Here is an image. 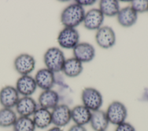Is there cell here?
Here are the masks:
<instances>
[{"label":"cell","instance_id":"cell-1","mask_svg":"<svg viewBox=\"0 0 148 131\" xmlns=\"http://www.w3.org/2000/svg\"><path fill=\"white\" fill-rule=\"evenodd\" d=\"M85 15L83 6L76 3L66 7L61 14V22L65 27L73 28L78 26L83 21Z\"/></svg>","mask_w":148,"mask_h":131},{"label":"cell","instance_id":"cell-2","mask_svg":"<svg viewBox=\"0 0 148 131\" xmlns=\"http://www.w3.org/2000/svg\"><path fill=\"white\" fill-rule=\"evenodd\" d=\"M65 60L64 53L59 48L56 47L48 48L43 56V61L46 68L53 73L62 71Z\"/></svg>","mask_w":148,"mask_h":131},{"label":"cell","instance_id":"cell-3","mask_svg":"<svg viewBox=\"0 0 148 131\" xmlns=\"http://www.w3.org/2000/svg\"><path fill=\"white\" fill-rule=\"evenodd\" d=\"M81 99L83 105L91 111L99 110L103 103V98L100 92L92 87L83 89Z\"/></svg>","mask_w":148,"mask_h":131},{"label":"cell","instance_id":"cell-4","mask_svg":"<svg viewBox=\"0 0 148 131\" xmlns=\"http://www.w3.org/2000/svg\"><path fill=\"white\" fill-rule=\"evenodd\" d=\"M105 113L109 123L116 126L125 122L127 117V109L119 101H113L110 103Z\"/></svg>","mask_w":148,"mask_h":131},{"label":"cell","instance_id":"cell-5","mask_svg":"<svg viewBox=\"0 0 148 131\" xmlns=\"http://www.w3.org/2000/svg\"><path fill=\"white\" fill-rule=\"evenodd\" d=\"M79 32L73 28L65 27L60 32L57 37L59 45L66 49H73L79 43Z\"/></svg>","mask_w":148,"mask_h":131},{"label":"cell","instance_id":"cell-6","mask_svg":"<svg viewBox=\"0 0 148 131\" xmlns=\"http://www.w3.org/2000/svg\"><path fill=\"white\" fill-rule=\"evenodd\" d=\"M52 123L60 128L68 125L71 120V109L65 104L57 105L51 111Z\"/></svg>","mask_w":148,"mask_h":131},{"label":"cell","instance_id":"cell-7","mask_svg":"<svg viewBox=\"0 0 148 131\" xmlns=\"http://www.w3.org/2000/svg\"><path fill=\"white\" fill-rule=\"evenodd\" d=\"M14 67L17 72L21 76L29 75L35 69V58L29 54H21L15 58Z\"/></svg>","mask_w":148,"mask_h":131},{"label":"cell","instance_id":"cell-8","mask_svg":"<svg viewBox=\"0 0 148 131\" xmlns=\"http://www.w3.org/2000/svg\"><path fill=\"white\" fill-rule=\"evenodd\" d=\"M95 40L99 47L107 49L112 47L115 44L116 35L111 27L103 26L97 30Z\"/></svg>","mask_w":148,"mask_h":131},{"label":"cell","instance_id":"cell-9","mask_svg":"<svg viewBox=\"0 0 148 131\" xmlns=\"http://www.w3.org/2000/svg\"><path fill=\"white\" fill-rule=\"evenodd\" d=\"M16 87L6 85L0 90V104L3 107L12 108L17 103L20 97Z\"/></svg>","mask_w":148,"mask_h":131},{"label":"cell","instance_id":"cell-10","mask_svg":"<svg viewBox=\"0 0 148 131\" xmlns=\"http://www.w3.org/2000/svg\"><path fill=\"white\" fill-rule=\"evenodd\" d=\"M74 58L82 62H88L95 57V50L94 46L86 42L79 43L73 48Z\"/></svg>","mask_w":148,"mask_h":131},{"label":"cell","instance_id":"cell-11","mask_svg":"<svg viewBox=\"0 0 148 131\" xmlns=\"http://www.w3.org/2000/svg\"><path fill=\"white\" fill-rule=\"evenodd\" d=\"M104 16L99 9L93 8L85 13L83 19L84 27L88 30H98L103 23Z\"/></svg>","mask_w":148,"mask_h":131},{"label":"cell","instance_id":"cell-12","mask_svg":"<svg viewBox=\"0 0 148 131\" xmlns=\"http://www.w3.org/2000/svg\"><path fill=\"white\" fill-rule=\"evenodd\" d=\"M37 87L45 90L51 89L55 84L54 73L47 68L39 69L35 76Z\"/></svg>","mask_w":148,"mask_h":131},{"label":"cell","instance_id":"cell-13","mask_svg":"<svg viewBox=\"0 0 148 131\" xmlns=\"http://www.w3.org/2000/svg\"><path fill=\"white\" fill-rule=\"evenodd\" d=\"M17 114L21 117H30L38 109V104L31 96H23L20 98L16 106Z\"/></svg>","mask_w":148,"mask_h":131},{"label":"cell","instance_id":"cell-14","mask_svg":"<svg viewBox=\"0 0 148 131\" xmlns=\"http://www.w3.org/2000/svg\"><path fill=\"white\" fill-rule=\"evenodd\" d=\"M37 85L35 78L29 75L21 76L16 82V88L23 96H31L36 91Z\"/></svg>","mask_w":148,"mask_h":131},{"label":"cell","instance_id":"cell-15","mask_svg":"<svg viewBox=\"0 0 148 131\" xmlns=\"http://www.w3.org/2000/svg\"><path fill=\"white\" fill-rule=\"evenodd\" d=\"M60 96L58 93L53 90L48 89L43 91L39 96L38 103L40 107L47 110H53L58 105Z\"/></svg>","mask_w":148,"mask_h":131},{"label":"cell","instance_id":"cell-16","mask_svg":"<svg viewBox=\"0 0 148 131\" xmlns=\"http://www.w3.org/2000/svg\"><path fill=\"white\" fill-rule=\"evenodd\" d=\"M92 111L83 104L77 105L71 109V119L79 125L84 126L90 123Z\"/></svg>","mask_w":148,"mask_h":131},{"label":"cell","instance_id":"cell-17","mask_svg":"<svg viewBox=\"0 0 148 131\" xmlns=\"http://www.w3.org/2000/svg\"><path fill=\"white\" fill-rule=\"evenodd\" d=\"M90 123L94 131H105L109 124L105 111L101 109L92 111Z\"/></svg>","mask_w":148,"mask_h":131},{"label":"cell","instance_id":"cell-18","mask_svg":"<svg viewBox=\"0 0 148 131\" xmlns=\"http://www.w3.org/2000/svg\"><path fill=\"white\" fill-rule=\"evenodd\" d=\"M32 116L35 126L39 129H45L52 123L51 114L49 110L42 107L38 108Z\"/></svg>","mask_w":148,"mask_h":131},{"label":"cell","instance_id":"cell-19","mask_svg":"<svg viewBox=\"0 0 148 131\" xmlns=\"http://www.w3.org/2000/svg\"><path fill=\"white\" fill-rule=\"evenodd\" d=\"M117 16L119 23L124 27L132 26L137 20V13L131 7L127 6L120 9Z\"/></svg>","mask_w":148,"mask_h":131},{"label":"cell","instance_id":"cell-20","mask_svg":"<svg viewBox=\"0 0 148 131\" xmlns=\"http://www.w3.org/2000/svg\"><path fill=\"white\" fill-rule=\"evenodd\" d=\"M83 70L82 63L75 58H70L65 60L62 71L68 77L78 76Z\"/></svg>","mask_w":148,"mask_h":131},{"label":"cell","instance_id":"cell-21","mask_svg":"<svg viewBox=\"0 0 148 131\" xmlns=\"http://www.w3.org/2000/svg\"><path fill=\"white\" fill-rule=\"evenodd\" d=\"M99 9L103 16L113 17L118 14L120 6L116 0H101L99 2Z\"/></svg>","mask_w":148,"mask_h":131},{"label":"cell","instance_id":"cell-22","mask_svg":"<svg viewBox=\"0 0 148 131\" xmlns=\"http://www.w3.org/2000/svg\"><path fill=\"white\" fill-rule=\"evenodd\" d=\"M17 118V114L12 108L2 107L0 109V127L13 126Z\"/></svg>","mask_w":148,"mask_h":131},{"label":"cell","instance_id":"cell-23","mask_svg":"<svg viewBox=\"0 0 148 131\" xmlns=\"http://www.w3.org/2000/svg\"><path fill=\"white\" fill-rule=\"evenodd\" d=\"M14 131H35V125L30 117H17L13 126Z\"/></svg>","mask_w":148,"mask_h":131},{"label":"cell","instance_id":"cell-24","mask_svg":"<svg viewBox=\"0 0 148 131\" xmlns=\"http://www.w3.org/2000/svg\"><path fill=\"white\" fill-rule=\"evenodd\" d=\"M136 13H143L148 11V0L131 1V6Z\"/></svg>","mask_w":148,"mask_h":131},{"label":"cell","instance_id":"cell-25","mask_svg":"<svg viewBox=\"0 0 148 131\" xmlns=\"http://www.w3.org/2000/svg\"><path fill=\"white\" fill-rule=\"evenodd\" d=\"M115 131H136V129L132 124L125 121L117 125Z\"/></svg>","mask_w":148,"mask_h":131},{"label":"cell","instance_id":"cell-26","mask_svg":"<svg viewBox=\"0 0 148 131\" xmlns=\"http://www.w3.org/2000/svg\"><path fill=\"white\" fill-rule=\"evenodd\" d=\"M95 2L96 1L94 0H77V1H76V3L82 6L92 5L94 4L95 3Z\"/></svg>","mask_w":148,"mask_h":131},{"label":"cell","instance_id":"cell-27","mask_svg":"<svg viewBox=\"0 0 148 131\" xmlns=\"http://www.w3.org/2000/svg\"><path fill=\"white\" fill-rule=\"evenodd\" d=\"M68 131H87L84 126L75 124L71 126Z\"/></svg>","mask_w":148,"mask_h":131},{"label":"cell","instance_id":"cell-28","mask_svg":"<svg viewBox=\"0 0 148 131\" xmlns=\"http://www.w3.org/2000/svg\"><path fill=\"white\" fill-rule=\"evenodd\" d=\"M47 131H63V130H62L61 128L54 126L50 128Z\"/></svg>","mask_w":148,"mask_h":131},{"label":"cell","instance_id":"cell-29","mask_svg":"<svg viewBox=\"0 0 148 131\" xmlns=\"http://www.w3.org/2000/svg\"><path fill=\"white\" fill-rule=\"evenodd\" d=\"M105 131H106V130H105Z\"/></svg>","mask_w":148,"mask_h":131}]
</instances>
